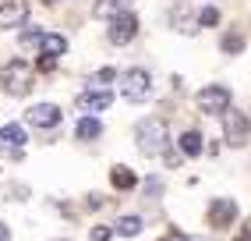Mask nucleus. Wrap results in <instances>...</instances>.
I'll list each match as a JSON object with an SVG mask.
<instances>
[{
    "mask_svg": "<svg viewBox=\"0 0 251 241\" xmlns=\"http://www.w3.org/2000/svg\"><path fill=\"white\" fill-rule=\"evenodd\" d=\"M7 199H28V188L25 184H11V195Z\"/></svg>",
    "mask_w": 251,
    "mask_h": 241,
    "instance_id": "nucleus-25",
    "label": "nucleus"
},
{
    "mask_svg": "<svg viewBox=\"0 0 251 241\" xmlns=\"http://www.w3.org/2000/svg\"><path fill=\"white\" fill-rule=\"evenodd\" d=\"M142 227H145V223H142V216H121L113 231L121 234V238H135V234H142Z\"/></svg>",
    "mask_w": 251,
    "mask_h": 241,
    "instance_id": "nucleus-17",
    "label": "nucleus"
},
{
    "mask_svg": "<svg viewBox=\"0 0 251 241\" xmlns=\"http://www.w3.org/2000/svg\"><path fill=\"white\" fill-rule=\"evenodd\" d=\"M195 103H198L202 114H220L223 117L230 110V89L226 85H205V89L195 96Z\"/></svg>",
    "mask_w": 251,
    "mask_h": 241,
    "instance_id": "nucleus-3",
    "label": "nucleus"
},
{
    "mask_svg": "<svg viewBox=\"0 0 251 241\" xmlns=\"http://www.w3.org/2000/svg\"><path fill=\"white\" fill-rule=\"evenodd\" d=\"M248 120H251V114H248Z\"/></svg>",
    "mask_w": 251,
    "mask_h": 241,
    "instance_id": "nucleus-31",
    "label": "nucleus"
},
{
    "mask_svg": "<svg viewBox=\"0 0 251 241\" xmlns=\"http://www.w3.org/2000/svg\"><path fill=\"white\" fill-rule=\"evenodd\" d=\"M43 36H46V32H39V29H25L22 32V46H36V43L43 46Z\"/></svg>",
    "mask_w": 251,
    "mask_h": 241,
    "instance_id": "nucleus-21",
    "label": "nucleus"
},
{
    "mask_svg": "<svg viewBox=\"0 0 251 241\" xmlns=\"http://www.w3.org/2000/svg\"><path fill=\"white\" fill-rule=\"evenodd\" d=\"M50 4H57V0H50Z\"/></svg>",
    "mask_w": 251,
    "mask_h": 241,
    "instance_id": "nucleus-30",
    "label": "nucleus"
},
{
    "mask_svg": "<svg viewBox=\"0 0 251 241\" xmlns=\"http://www.w3.org/2000/svg\"><path fill=\"white\" fill-rule=\"evenodd\" d=\"M121 92H124V99H127V103H142V99H149V92H152L149 71H142V67H131V71H124Z\"/></svg>",
    "mask_w": 251,
    "mask_h": 241,
    "instance_id": "nucleus-4",
    "label": "nucleus"
},
{
    "mask_svg": "<svg viewBox=\"0 0 251 241\" xmlns=\"http://www.w3.org/2000/svg\"><path fill=\"white\" fill-rule=\"evenodd\" d=\"M113 234H117L113 227H106V223H99V227H92V234H89V238H92V241H110Z\"/></svg>",
    "mask_w": 251,
    "mask_h": 241,
    "instance_id": "nucleus-22",
    "label": "nucleus"
},
{
    "mask_svg": "<svg viewBox=\"0 0 251 241\" xmlns=\"http://www.w3.org/2000/svg\"><path fill=\"white\" fill-rule=\"evenodd\" d=\"M39 54H46V57H60V54H68V39L64 36H57V32H46L43 36V46H39Z\"/></svg>",
    "mask_w": 251,
    "mask_h": 241,
    "instance_id": "nucleus-14",
    "label": "nucleus"
},
{
    "mask_svg": "<svg viewBox=\"0 0 251 241\" xmlns=\"http://www.w3.org/2000/svg\"><path fill=\"white\" fill-rule=\"evenodd\" d=\"M110 103H113L110 89H85V92L75 96V107L78 110H110Z\"/></svg>",
    "mask_w": 251,
    "mask_h": 241,
    "instance_id": "nucleus-8",
    "label": "nucleus"
},
{
    "mask_svg": "<svg viewBox=\"0 0 251 241\" xmlns=\"http://www.w3.org/2000/svg\"><path fill=\"white\" fill-rule=\"evenodd\" d=\"M0 131H4V128H0Z\"/></svg>",
    "mask_w": 251,
    "mask_h": 241,
    "instance_id": "nucleus-32",
    "label": "nucleus"
},
{
    "mask_svg": "<svg viewBox=\"0 0 251 241\" xmlns=\"http://www.w3.org/2000/svg\"><path fill=\"white\" fill-rule=\"evenodd\" d=\"M0 241H11V231H7V223H0Z\"/></svg>",
    "mask_w": 251,
    "mask_h": 241,
    "instance_id": "nucleus-28",
    "label": "nucleus"
},
{
    "mask_svg": "<svg viewBox=\"0 0 251 241\" xmlns=\"http://www.w3.org/2000/svg\"><path fill=\"white\" fill-rule=\"evenodd\" d=\"M117 78V71H113V67H99V71L92 75V82H89V89H106V85Z\"/></svg>",
    "mask_w": 251,
    "mask_h": 241,
    "instance_id": "nucleus-19",
    "label": "nucleus"
},
{
    "mask_svg": "<svg viewBox=\"0 0 251 241\" xmlns=\"http://www.w3.org/2000/svg\"><path fill=\"white\" fill-rule=\"evenodd\" d=\"M28 18V0H4L0 4V29H14Z\"/></svg>",
    "mask_w": 251,
    "mask_h": 241,
    "instance_id": "nucleus-9",
    "label": "nucleus"
},
{
    "mask_svg": "<svg viewBox=\"0 0 251 241\" xmlns=\"http://www.w3.org/2000/svg\"><path fill=\"white\" fill-rule=\"evenodd\" d=\"M166 120L163 117H142L135 124V146L142 156H159V152H166Z\"/></svg>",
    "mask_w": 251,
    "mask_h": 241,
    "instance_id": "nucleus-1",
    "label": "nucleus"
},
{
    "mask_svg": "<svg viewBox=\"0 0 251 241\" xmlns=\"http://www.w3.org/2000/svg\"><path fill=\"white\" fill-rule=\"evenodd\" d=\"M32 67L18 57V60H11L4 71H0V89H4L7 96H28L32 92Z\"/></svg>",
    "mask_w": 251,
    "mask_h": 241,
    "instance_id": "nucleus-2",
    "label": "nucleus"
},
{
    "mask_svg": "<svg viewBox=\"0 0 251 241\" xmlns=\"http://www.w3.org/2000/svg\"><path fill=\"white\" fill-rule=\"evenodd\" d=\"M223 54H233V57H237V54H244V36H241V32H223Z\"/></svg>",
    "mask_w": 251,
    "mask_h": 241,
    "instance_id": "nucleus-18",
    "label": "nucleus"
},
{
    "mask_svg": "<svg viewBox=\"0 0 251 241\" xmlns=\"http://www.w3.org/2000/svg\"><path fill=\"white\" fill-rule=\"evenodd\" d=\"M106 36H110V43H117V46L131 43V39L138 36V18H135V14H121V18H113V22L106 25Z\"/></svg>",
    "mask_w": 251,
    "mask_h": 241,
    "instance_id": "nucleus-6",
    "label": "nucleus"
},
{
    "mask_svg": "<svg viewBox=\"0 0 251 241\" xmlns=\"http://www.w3.org/2000/svg\"><path fill=\"white\" fill-rule=\"evenodd\" d=\"M202 149H205V146H202V135H198L195 128L180 135V152H184V156H198Z\"/></svg>",
    "mask_w": 251,
    "mask_h": 241,
    "instance_id": "nucleus-16",
    "label": "nucleus"
},
{
    "mask_svg": "<svg viewBox=\"0 0 251 241\" xmlns=\"http://www.w3.org/2000/svg\"><path fill=\"white\" fill-rule=\"evenodd\" d=\"M220 25V11L216 7H202V14H198V29H212Z\"/></svg>",
    "mask_w": 251,
    "mask_h": 241,
    "instance_id": "nucleus-20",
    "label": "nucleus"
},
{
    "mask_svg": "<svg viewBox=\"0 0 251 241\" xmlns=\"http://www.w3.org/2000/svg\"><path fill=\"white\" fill-rule=\"evenodd\" d=\"M57 241H68V238H57Z\"/></svg>",
    "mask_w": 251,
    "mask_h": 241,
    "instance_id": "nucleus-29",
    "label": "nucleus"
},
{
    "mask_svg": "<svg viewBox=\"0 0 251 241\" xmlns=\"http://www.w3.org/2000/svg\"><path fill=\"white\" fill-rule=\"evenodd\" d=\"M0 142H4V149H25L28 135H25V128L18 120H11V124H4V131H0Z\"/></svg>",
    "mask_w": 251,
    "mask_h": 241,
    "instance_id": "nucleus-12",
    "label": "nucleus"
},
{
    "mask_svg": "<svg viewBox=\"0 0 251 241\" xmlns=\"http://www.w3.org/2000/svg\"><path fill=\"white\" fill-rule=\"evenodd\" d=\"M170 241H205V238H202V234H177V231H174Z\"/></svg>",
    "mask_w": 251,
    "mask_h": 241,
    "instance_id": "nucleus-26",
    "label": "nucleus"
},
{
    "mask_svg": "<svg viewBox=\"0 0 251 241\" xmlns=\"http://www.w3.org/2000/svg\"><path fill=\"white\" fill-rule=\"evenodd\" d=\"M110 184L117 188V192H131V188L138 184V174L131 167H113L110 170Z\"/></svg>",
    "mask_w": 251,
    "mask_h": 241,
    "instance_id": "nucleus-13",
    "label": "nucleus"
},
{
    "mask_svg": "<svg viewBox=\"0 0 251 241\" xmlns=\"http://www.w3.org/2000/svg\"><path fill=\"white\" fill-rule=\"evenodd\" d=\"M75 135H78V139H85V142L99 139V135H103V120H96V117H81V120H78V128H75Z\"/></svg>",
    "mask_w": 251,
    "mask_h": 241,
    "instance_id": "nucleus-15",
    "label": "nucleus"
},
{
    "mask_svg": "<svg viewBox=\"0 0 251 241\" xmlns=\"http://www.w3.org/2000/svg\"><path fill=\"white\" fill-rule=\"evenodd\" d=\"M248 131H251V120L241 114V110H226L223 114V139H226V146H244L248 142Z\"/></svg>",
    "mask_w": 251,
    "mask_h": 241,
    "instance_id": "nucleus-5",
    "label": "nucleus"
},
{
    "mask_svg": "<svg viewBox=\"0 0 251 241\" xmlns=\"http://www.w3.org/2000/svg\"><path fill=\"white\" fill-rule=\"evenodd\" d=\"M28 124H36V128H57L60 124V110L53 107V103H36V107L28 110Z\"/></svg>",
    "mask_w": 251,
    "mask_h": 241,
    "instance_id": "nucleus-10",
    "label": "nucleus"
},
{
    "mask_svg": "<svg viewBox=\"0 0 251 241\" xmlns=\"http://www.w3.org/2000/svg\"><path fill=\"white\" fill-rule=\"evenodd\" d=\"M145 192H149V195H159V192H163V181H159V178H149V181H145Z\"/></svg>",
    "mask_w": 251,
    "mask_h": 241,
    "instance_id": "nucleus-23",
    "label": "nucleus"
},
{
    "mask_svg": "<svg viewBox=\"0 0 251 241\" xmlns=\"http://www.w3.org/2000/svg\"><path fill=\"white\" fill-rule=\"evenodd\" d=\"M53 57H46V54H39V60H36V67H39V71H53Z\"/></svg>",
    "mask_w": 251,
    "mask_h": 241,
    "instance_id": "nucleus-24",
    "label": "nucleus"
},
{
    "mask_svg": "<svg viewBox=\"0 0 251 241\" xmlns=\"http://www.w3.org/2000/svg\"><path fill=\"white\" fill-rule=\"evenodd\" d=\"M96 18H121V14H131V0H96V7H92Z\"/></svg>",
    "mask_w": 251,
    "mask_h": 241,
    "instance_id": "nucleus-11",
    "label": "nucleus"
},
{
    "mask_svg": "<svg viewBox=\"0 0 251 241\" xmlns=\"http://www.w3.org/2000/svg\"><path fill=\"white\" fill-rule=\"evenodd\" d=\"M233 241H251V227H244V231H241L237 238H233Z\"/></svg>",
    "mask_w": 251,
    "mask_h": 241,
    "instance_id": "nucleus-27",
    "label": "nucleus"
},
{
    "mask_svg": "<svg viewBox=\"0 0 251 241\" xmlns=\"http://www.w3.org/2000/svg\"><path fill=\"white\" fill-rule=\"evenodd\" d=\"M233 220H237V202H233V199H216V202L209 206V223H212L216 231L230 227Z\"/></svg>",
    "mask_w": 251,
    "mask_h": 241,
    "instance_id": "nucleus-7",
    "label": "nucleus"
}]
</instances>
